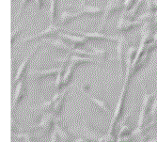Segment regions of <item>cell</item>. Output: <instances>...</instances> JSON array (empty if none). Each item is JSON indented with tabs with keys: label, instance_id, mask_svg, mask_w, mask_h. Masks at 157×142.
Segmentation results:
<instances>
[{
	"label": "cell",
	"instance_id": "cell-2",
	"mask_svg": "<svg viewBox=\"0 0 157 142\" xmlns=\"http://www.w3.org/2000/svg\"><path fill=\"white\" fill-rule=\"evenodd\" d=\"M123 1L124 0H107V4L105 7V12L103 14V19L101 21V25L99 26V30L103 29L111 14L123 9Z\"/></svg>",
	"mask_w": 157,
	"mask_h": 142
},
{
	"label": "cell",
	"instance_id": "cell-19",
	"mask_svg": "<svg viewBox=\"0 0 157 142\" xmlns=\"http://www.w3.org/2000/svg\"><path fill=\"white\" fill-rule=\"evenodd\" d=\"M75 69H76V67L74 64L69 63L68 67L65 70V73L63 74V81H62V83H63V88L64 87H67L68 85L70 84V82L72 81Z\"/></svg>",
	"mask_w": 157,
	"mask_h": 142
},
{
	"label": "cell",
	"instance_id": "cell-32",
	"mask_svg": "<svg viewBox=\"0 0 157 142\" xmlns=\"http://www.w3.org/2000/svg\"><path fill=\"white\" fill-rule=\"evenodd\" d=\"M28 1H29V0H21V4H20L19 10H18V12H17L16 17H19V16L21 15V13H22V11H23V10H24L25 6L27 4V2H28Z\"/></svg>",
	"mask_w": 157,
	"mask_h": 142
},
{
	"label": "cell",
	"instance_id": "cell-16",
	"mask_svg": "<svg viewBox=\"0 0 157 142\" xmlns=\"http://www.w3.org/2000/svg\"><path fill=\"white\" fill-rule=\"evenodd\" d=\"M82 34L86 39L90 40H112L117 42L119 40V37L108 36L101 32H84Z\"/></svg>",
	"mask_w": 157,
	"mask_h": 142
},
{
	"label": "cell",
	"instance_id": "cell-30",
	"mask_svg": "<svg viewBox=\"0 0 157 142\" xmlns=\"http://www.w3.org/2000/svg\"><path fill=\"white\" fill-rule=\"evenodd\" d=\"M134 2H135V0H124L123 1V10L125 12L129 11L135 6Z\"/></svg>",
	"mask_w": 157,
	"mask_h": 142
},
{
	"label": "cell",
	"instance_id": "cell-5",
	"mask_svg": "<svg viewBox=\"0 0 157 142\" xmlns=\"http://www.w3.org/2000/svg\"><path fill=\"white\" fill-rule=\"evenodd\" d=\"M62 29V27L59 25H50L47 28H45L44 30H42L41 32L36 34V35H32L29 36L25 39H24L23 40L20 41V44H24V42H28L31 40H40L44 38H47L50 36H53L55 34H59V31Z\"/></svg>",
	"mask_w": 157,
	"mask_h": 142
},
{
	"label": "cell",
	"instance_id": "cell-26",
	"mask_svg": "<svg viewBox=\"0 0 157 142\" xmlns=\"http://www.w3.org/2000/svg\"><path fill=\"white\" fill-rule=\"evenodd\" d=\"M50 9H49V20L50 25H54L56 20V0H51L50 1Z\"/></svg>",
	"mask_w": 157,
	"mask_h": 142
},
{
	"label": "cell",
	"instance_id": "cell-17",
	"mask_svg": "<svg viewBox=\"0 0 157 142\" xmlns=\"http://www.w3.org/2000/svg\"><path fill=\"white\" fill-rule=\"evenodd\" d=\"M81 13L80 12H68V11H62L59 15V26L60 25H67L68 23L72 22L73 20L78 18V17H81Z\"/></svg>",
	"mask_w": 157,
	"mask_h": 142
},
{
	"label": "cell",
	"instance_id": "cell-20",
	"mask_svg": "<svg viewBox=\"0 0 157 142\" xmlns=\"http://www.w3.org/2000/svg\"><path fill=\"white\" fill-rule=\"evenodd\" d=\"M87 95H88L89 98L90 99V101H91L94 105L97 106V107H99L101 110H103V111H105V113H107V114H109L110 109H109V107H108V106L106 105L105 102H104L103 100H100V99L94 97L93 95H91V94H90V93H87Z\"/></svg>",
	"mask_w": 157,
	"mask_h": 142
},
{
	"label": "cell",
	"instance_id": "cell-12",
	"mask_svg": "<svg viewBox=\"0 0 157 142\" xmlns=\"http://www.w3.org/2000/svg\"><path fill=\"white\" fill-rule=\"evenodd\" d=\"M74 8H76L78 10V12L81 13V15H90V16H97L104 14L105 8H100V7H92V6H87L85 4L73 6Z\"/></svg>",
	"mask_w": 157,
	"mask_h": 142
},
{
	"label": "cell",
	"instance_id": "cell-9",
	"mask_svg": "<svg viewBox=\"0 0 157 142\" xmlns=\"http://www.w3.org/2000/svg\"><path fill=\"white\" fill-rule=\"evenodd\" d=\"M39 46H40V44L36 45L35 48L25 56V58L24 59V60L22 61V63L20 64V66L18 67V69L16 71V74H15V76H14V79H13V85H16L18 82H20L21 80H23V77H24V75H25V74L26 72L27 66H28V64H29V62L31 60V58L33 56V55L38 50Z\"/></svg>",
	"mask_w": 157,
	"mask_h": 142
},
{
	"label": "cell",
	"instance_id": "cell-28",
	"mask_svg": "<svg viewBox=\"0 0 157 142\" xmlns=\"http://www.w3.org/2000/svg\"><path fill=\"white\" fill-rule=\"evenodd\" d=\"M12 136L14 137H17V138H20V139H23L25 142H34V138L31 135H28V134H12Z\"/></svg>",
	"mask_w": 157,
	"mask_h": 142
},
{
	"label": "cell",
	"instance_id": "cell-21",
	"mask_svg": "<svg viewBox=\"0 0 157 142\" xmlns=\"http://www.w3.org/2000/svg\"><path fill=\"white\" fill-rule=\"evenodd\" d=\"M91 53V56H94V58L100 59L102 60H105L107 59V50L105 48H96V47H90V51Z\"/></svg>",
	"mask_w": 157,
	"mask_h": 142
},
{
	"label": "cell",
	"instance_id": "cell-7",
	"mask_svg": "<svg viewBox=\"0 0 157 142\" xmlns=\"http://www.w3.org/2000/svg\"><path fill=\"white\" fill-rule=\"evenodd\" d=\"M144 20L141 18V16L138 17L135 21L127 20V19H125V12L123 11L120 20H119V22H118V24H117L116 29L118 31H121V32H128V31H130L131 29H133V28L136 27L137 25H139Z\"/></svg>",
	"mask_w": 157,
	"mask_h": 142
},
{
	"label": "cell",
	"instance_id": "cell-35",
	"mask_svg": "<svg viewBox=\"0 0 157 142\" xmlns=\"http://www.w3.org/2000/svg\"><path fill=\"white\" fill-rule=\"evenodd\" d=\"M81 4H85V0H82V1H81Z\"/></svg>",
	"mask_w": 157,
	"mask_h": 142
},
{
	"label": "cell",
	"instance_id": "cell-23",
	"mask_svg": "<svg viewBox=\"0 0 157 142\" xmlns=\"http://www.w3.org/2000/svg\"><path fill=\"white\" fill-rule=\"evenodd\" d=\"M80 130L85 138H88L89 140H92V141H98V139H99L98 134H96L92 130L89 129L87 126H82Z\"/></svg>",
	"mask_w": 157,
	"mask_h": 142
},
{
	"label": "cell",
	"instance_id": "cell-4",
	"mask_svg": "<svg viewBox=\"0 0 157 142\" xmlns=\"http://www.w3.org/2000/svg\"><path fill=\"white\" fill-rule=\"evenodd\" d=\"M153 97H154V93H148L145 90V93L143 95V101H142V106L140 108V112H139V117H138V121H137V125H136V130H140V128L142 127L146 118V114L148 110L151 107V105L153 101Z\"/></svg>",
	"mask_w": 157,
	"mask_h": 142
},
{
	"label": "cell",
	"instance_id": "cell-6",
	"mask_svg": "<svg viewBox=\"0 0 157 142\" xmlns=\"http://www.w3.org/2000/svg\"><path fill=\"white\" fill-rule=\"evenodd\" d=\"M128 88H129V87L124 86V85H123L121 95L119 97V100H118V103H117V106H116V108H115V112H114V114H113V118H112L111 124H110V128H113L114 125L116 124V122L120 120V118L122 115V111H123V107H124V103H125V98H126Z\"/></svg>",
	"mask_w": 157,
	"mask_h": 142
},
{
	"label": "cell",
	"instance_id": "cell-34",
	"mask_svg": "<svg viewBox=\"0 0 157 142\" xmlns=\"http://www.w3.org/2000/svg\"><path fill=\"white\" fill-rule=\"evenodd\" d=\"M35 2H36V5H37L38 10H40L42 8V6H44V0H35Z\"/></svg>",
	"mask_w": 157,
	"mask_h": 142
},
{
	"label": "cell",
	"instance_id": "cell-15",
	"mask_svg": "<svg viewBox=\"0 0 157 142\" xmlns=\"http://www.w3.org/2000/svg\"><path fill=\"white\" fill-rule=\"evenodd\" d=\"M59 36L63 39L65 41L69 42V44L74 46L75 48H77L79 46H83L86 42H87V39L84 36L79 37V36H75V35H69V34H64V33H59Z\"/></svg>",
	"mask_w": 157,
	"mask_h": 142
},
{
	"label": "cell",
	"instance_id": "cell-25",
	"mask_svg": "<svg viewBox=\"0 0 157 142\" xmlns=\"http://www.w3.org/2000/svg\"><path fill=\"white\" fill-rule=\"evenodd\" d=\"M145 2V0H137V1L136 2L135 6L129 10V11H127L125 12V16H127V18H133V17H136V14L140 9V7L142 6V4H143Z\"/></svg>",
	"mask_w": 157,
	"mask_h": 142
},
{
	"label": "cell",
	"instance_id": "cell-27",
	"mask_svg": "<svg viewBox=\"0 0 157 142\" xmlns=\"http://www.w3.org/2000/svg\"><path fill=\"white\" fill-rule=\"evenodd\" d=\"M53 106H54V102L52 101V99L49 101H46L44 103L40 104V106L34 107V108H31V110H34V111H41V110H45V111H49L50 109L53 108Z\"/></svg>",
	"mask_w": 157,
	"mask_h": 142
},
{
	"label": "cell",
	"instance_id": "cell-1",
	"mask_svg": "<svg viewBox=\"0 0 157 142\" xmlns=\"http://www.w3.org/2000/svg\"><path fill=\"white\" fill-rule=\"evenodd\" d=\"M56 121V115L52 111H48L40 118L37 124L32 127V129H40L46 134H52L55 130Z\"/></svg>",
	"mask_w": 157,
	"mask_h": 142
},
{
	"label": "cell",
	"instance_id": "cell-29",
	"mask_svg": "<svg viewBox=\"0 0 157 142\" xmlns=\"http://www.w3.org/2000/svg\"><path fill=\"white\" fill-rule=\"evenodd\" d=\"M149 115H150V118H155L157 115V96H155V98L153 99V101L151 105Z\"/></svg>",
	"mask_w": 157,
	"mask_h": 142
},
{
	"label": "cell",
	"instance_id": "cell-11",
	"mask_svg": "<svg viewBox=\"0 0 157 142\" xmlns=\"http://www.w3.org/2000/svg\"><path fill=\"white\" fill-rule=\"evenodd\" d=\"M128 40L124 36H119V40L117 42V47H116V59L119 61L120 68H121V73L123 75V69H124V61H125V56L124 55V47L127 45Z\"/></svg>",
	"mask_w": 157,
	"mask_h": 142
},
{
	"label": "cell",
	"instance_id": "cell-8",
	"mask_svg": "<svg viewBox=\"0 0 157 142\" xmlns=\"http://www.w3.org/2000/svg\"><path fill=\"white\" fill-rule=\"evenodd\" d=\"M44 42H45V44H47L49 46H51L54 49L59 50V51L69 52V53H72L73 55L77 54V49L78 48H75L74 46H72L70 44H68V42H66L65 40H63L61 39L44 40Z\"/></svg>",
	"mask_w": 157,
	"mask_h": 142
},
{
	"label": "cell",
	"instance_id": "cell-31",
	"mask_svg": "<svg viewBox=\"0 0 157 142\" xmlns=\"http://www.w3.org/2000/svg\"><path fill=\"white\" fill-rule=\"evenodd\" d=\"M23 28H24V25H22L18 26V27L16 28V29L11 33V45H13V44H14V41H15L16 36H17L18 34H20V32L23 30Z\"/></svg>",
	"mask_w": 157,
	"mask_h": 142
},
{
	"label": "cell",
	"instance_id": "cell-33",
	"mask_svg": "<svg viewBox=\"0 0 157 142\" xmlns=\"http://www.w3.org/2000/svg\"><path fill=\"white\" fill-rule=\"evenodd\" d=\"M59 136L58 135V133H56V130L53 131V133L51 134V139H50V142H59Z\"/></svg>",
	"mask_w": 157,
	"mask_h": 142
},
{
	"label": "cell",
	"instance_id": "cell-10",
	"mask_svg": "<svg viewBox=\"0 0 157 142\" xmlns=\"http://www.w3.org/2000/svg\"><path fill=\"white\" fill-rule=\"evenodd\" d=\"M25 80H21L15 85V89H14V93L12 96V110L15 109L16 106L22 102V100L25 96Z\"/></svg>",
	"mask_w": 157,
	"mask_h": 142
},
{
	"label": "cell",
	"instance_id": "cell-3",
	"mask_svg": "<svg viewBox=\"0 0 157 142\" xmlns=\"http://www.w3.org/2000/svg\"><path fill=\"white\" fill-rule=\"evenodd\" d=\"M137 49L135 46H131L129 47V49L126 52V56H125V65H126V69H125V78H124V86L129 87V83L132 77V69H133V61L136 56Z\"/></svg>",
	"mask_w": 157,
	"mask_h": 142
},
{
	"label": "cell",
	"instance_id": "cell-13",
	"mask_svg": "<svg viewBox=\"0 0 157 142\" xmlns=\"http://www.w3.org/2000/svg\"><path fill=\"white\" fill-rule=\"evenodd\" d=\"M61 66L59 68H53V69H47V70H42V71H32L29 73V76L32 79H44L46 77H51V76H56L59 74Z\"/></svg>",
	"mask_w": 157,
	"mask_h": 142
},
{
	"label": "cell",
	"instance_id": "cell-18",
	"mask_svg": "<svg viewBox=\"0 0 157 142\" xmlns=\"http://www.w3.org/2000/svg\"><path fill=\"white\" fill-rule=\"evenodd\" d=\"M68 92H69V89H67L65 93L59 99V100H56L54 103V106H53V108H52V112L56 115V116H60L62 114V111H63V108H64V105H65V102H66V95L68 94Z\"/></svg>",
	"mask_w": 157,
	"mask_h": 142
},
{
	"label": "cell",
	"instance_id": "cell-24",
	"mask_svg": "<svg viewBox=\"0 0 157 142\" xmlns=\"http://www.w3.org/2000/svg\"><path fill=\"white\" fill-rule=\"evenodd\" d=\"M63 72H64V66L62 65L59 74L56 75V80H55V89H56V92L60 91L61 89L63 88V83H62V81H63V74H64Z\"/></svg>",
	"mask_w": 157,
	"mask_h": 142
},
{
	"label": "cell",
	"instance_id": "cell-14",
	"mask_svg": "<svg viewBox=\"0 0 157 142\" xmlns=\"http://www.w3.org/2000/svg\"><path fill=\"white\" fill-rule=\"evenodd\" d=\"M59 61H61L63 63L65 62H70L74 64L75 67L81 65V64H84V63H92V62H96L95 59H90V58H85V56H77V55H73L71 56H66L64 59H58Z\"/></svg>",
	"mask_w": 157,
	"mask_h": 142
},
{
	"label": "cell",
	"instance_id": "cell-22",
	"mask_svg": "<svg viewBox=\"0 0 157 142\" xmlns=\"http://www.w3.org/2000/svg\"><path fill=\"white\" fill-rule=\"evenodd\" d=\"M55 130L58 133L59 136V139H60V142H70L71 138H70V136L69 134L62 128V127L59 124L58 121H56V125H55Z\"/></svg>",
	"mask_w": 157,
	"mask_h": 142
}]
</instances>
